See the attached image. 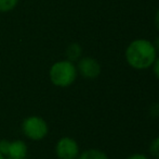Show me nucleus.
Listing matches in <instances>:
<instances>
[{"label":"nucleus","mask_w":159,"mask_h":159,"mask_svg":"<svg viewBox=\"0 0 159 159\" xmlns=\"http://www.w3.org/2000/svg\"><path fill=\"white\" fill-rule=\"evenodd\" d=\"M9 140H0V153L3 156L7 157V154H8V148H9Z\"/></svg>","instance_id":"nucleus-12"},{"label":"nucleus","mask_w":159,"mask_h":159,"mask_svg":"<svg viewBox=\"0 0 159 159\" xmlns=\"http://www.w3.org/2000/svg\"><path fill=\"white\" fill-rule=\"evenodd\" d=\"M22 159H27V158H22Z\"/></svg>","instance_id":"nucleus-18"},{"label":"nucleus","mask_w":159,"mask_h":159,"mask_svg":"<svg viewBox=\"0 0 159 159\" xmlns=\"http://www.w3.org/2000/svg\"><path fill=\"white\" fill-rule=\"evenodd\" d=\"M152 69H153V73L156 77V79L159 80V57L156 58L155 62H154V64L152 66Z\"/></svg>","instance_id":"nucleus-13"},{"label":"nucleus","mask_w":159,"mask_h":159,"mask_svg":"<svg viewBox=\"0 0 159 159\" xmlns=\"http://www.w3.org/2000/svg\"><path fill=\"white\" fill-rule=\"evenodd\" d=\"M54 151L57 159H77L80 154V147L75 138L63 136L57 140Z\"/></svg>","instance_id":"nucleus-4"},{"label":"nucleus","mask_w":159,"mask_h":159,"mask_svg":"<svg viewBox=\"0 0 159 159\" xmlns=\"http://www.w3.org/2000/svg\"><path fill=\"white\" fill-rule=\"evenodd\" d=\"M154 23H155L156 28H157V31L159 32V8L156 10V12H155V17H154Z\"/></svg>","instance_id":"nucleus-15"},{"label":"nucleus","mask_w":159,"mask_h":159,"mask_svg":"<svg viewBox=\"0 0 159 159\" xmlns=\"http://www.w3.org/2000/svg\"><path fill=\"white\" fill-rule=\"evenodd\" d=\"M126 159H149L145 154H141V153H135L130 155L129 157H127Z\"/></svg>","instance_id":"nucleus-14"},{"label":"nucleus","mask_w":159,"mask_h":159,"mask_svg":"<svg viewBox=\"0 0 159 159\" xmlns=\"http://www.w3.org/2000/svg\"><path fill=\"white\" fill-rule=\"evenodd\" d=\"M76 67H77L78 75L87 80H95L102 73V67L100 62L95 58L88 57V56L87 57L82 56L76 62Z\"/></svg>","instance_id":"nucleus-5"},{"label":"nucleus","mask_w":159,"mask_h":159,"mask_svg":"<svg viewBox=\"0 0 159 159\" xmlns=\"http://www.w3.org/2000/svg\"><path fill=\"white\" fill-rule=\"evenodd\" d=\"M23 134L30 141H42L49 134L48 122L40 116H28L21 125Z\"/></svg>","instance_id":"nucleus-3"},{"label":"nucleus","mask_w":159,"mask_h":159,"mask_svg":"<svg viewBox=\"0 0 159 159\" xmlns=\"http://www.w3.org/2000/svg\"><path fill=\"white\" fill-rule=\"evenodd\" d=\"M153 44H154V46H155V48H156V50L159 51V36L156 38L155 40L153 42Z\"/></svg>","instance_id":"nucleus-16"},{"label":"nucleus","mask_w":159,"mask_h":159,"mask_svg":"<svg viewBox=\"0 0 159 159\" xmlns=\"http://www.w3.org/2000/svg\"><path fill=\"white\" fill-rule=\"evenodd\" d=\"M0 159H7V157H6V156H3L1 153H0Z\"/></svg>","instance_id":"nucleus-17"},{"label":"nucleus","mask_w":159,"mask_h":159,"mask_svg":"<svg viewBox=\"0 0 159 159\" xmlns=\"http://www.w3.org/2000/svg\"><path fill=\"white\" fill-rule=\"evenodd\" d=\"M149 116L152 118H155V119L159 118V102H156V104L151 106V108H149Z\"/></svg>","instance_id":"nucleus-11"},{"label":"nucleus","mask_w":159,"mask_h":159,"mask_svg":"<svg viewBox=\"0 0 159 159\" xmlns=\"http://www.w3.org/2000/svg\"><path fill=\"white\" fill-rule=\"evenodd\" d=\"M66 59L69 61L77 62L80 58L82 57V47L81 45H79L78 42H71L70 45H68L66 48Z\"/></svg>","instance_id":"nucleus-7"},{"label":"nucleus","mask_w":159,"mask_h":159,"mask_svg":"<svg viewBox=\"0 0 159 159\" xmlns=\"http://www.w3.org/2000/svg\"><path fill=\"white\" fill-rule=\"evenodd\" d=\"M78 71L76 63L67 59L55 61L49 69V80L54 86L66 88L76 82Z\"/></svg>","instance_id":"nucleus-2"},{"label":"nucleus","mask_w":159,"mask_h":159,"mask_svg":"<svg viewBox=\"0 0 159 159\" xmlns=\"http://www.w3.org/2000/svg\"><path fill=\"white\" fill-rule=\"evenodd\" d=\"M149 154L155 159H159V135L151 142L148 147Z\"/></svg>","instance_id":"nucleus-10"},{"label":"nucleus","mask_w":159,"mask_h":159,"mask_svg":"<svg viewBox=\"0 0 159 159\" xmlns=\"http://www.w3.org/2000/svg\"><path fill=\"white\" fill-rule=\"evenodd\" d=\"M77 159H109L107 154L98 148H89L80 152Z\"/></svg>","instance_id":"nucleus-8"},{"label":"nucleus","mask_w":159,"mask_h":159,"mask_svg":"<svg viewBox=\"0 0 159 159\" xmlns=\"http://www.w3.org/2000/svg\"><path fill=\"white\" fill-rule=\"evenodd\" d=\"M158 51L153 42L146 38H136L132 40L125 51L127 63L134 70H147L155 62Z\"/></svg>","instance_id":"nucleus-1"},{"label":"nucleus","mask_w":159,"mask_h":159,"mask_svg":"<svg viewBox=\"0 0 159 159\" xmlns=\"http://www.w3.org/2000/svg\"><path fill=\"white\" fill-rule=\"evenodd\" d=\"M28 154V146L23 140H13L9 143L7 158L9 159H22L26 158Z\"/></svg>","instance_id":"nucleus-6"},{"label":"nucleus","mask_w":159,"mask_h":159,"mask_svg":"<svg viewBox=\"0 0 159 159\" xmlns=\"http://www.w3.org/2000/svg\"><path fill=\"white\" fill-rule=\"evenodd\" d=\"M17 3L19 0H0V12H10L17 6Z\"/></svg>","instance_id":"nucleus-9"}]
</instances>
